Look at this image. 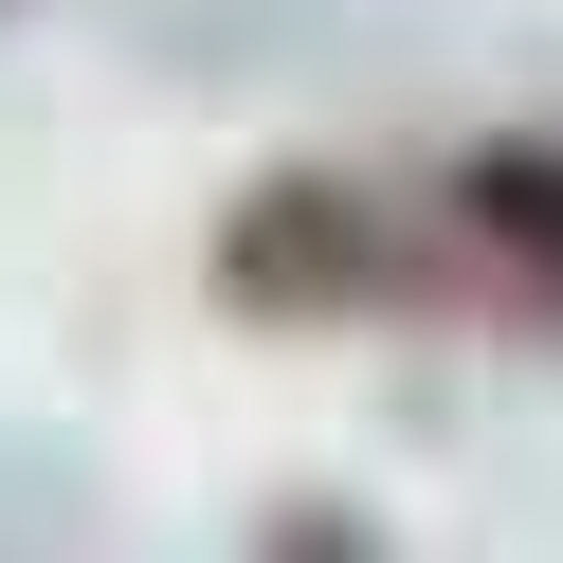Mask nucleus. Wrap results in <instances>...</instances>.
Returning a JSON list of instances; mask_svg holds the SVG:
<instances>
[{
    "instance_id": "nucleus-1",
    "label": "nucleus",
    "mask_w": 563,
    "mask_h": 563,
    "mask_svg": "<svg viewBox=\"0 0 563 563\" xmlns=\"http://www.w3.org/2000/svg\"><path fill=\"white\" fill-rule=\"evenodd\" d=\"M418 291H437V219L345 183V164H273L219 219V309L236 328H364V309H418Z\"/></svg>"
},
{
    "instance_id": "nucleus-2",
    "label": "nucleus",
    "mask_w": 563,
    "mask_h": 563,
    "mask_svg": "<svg viewBox=\"0 0 563 563\" xmlns=\"http://www.w3.org/2000/svg\"><path fill=\"white\" fill-rule=\"evenodd\" d=\"M418 219H437V273H473V291H509V309H563V128L473 146Z\"/></svg>"
},
{
    "instance_id": "nucleus-3",
    "label": "nucleus",
    "mask_w": 563,
    "mask_h": 563,
    "mask_svg": "<svg viewBox=\"0 0 563 563\" xmlns=\"http://www.w3.org/2000/svg\"><path fill=\"white\" fill-rule=\"evenodd\" d=\"M273 563H382V545H364V509H291V527H273Z\"/></svg>"
}]
</instances>
